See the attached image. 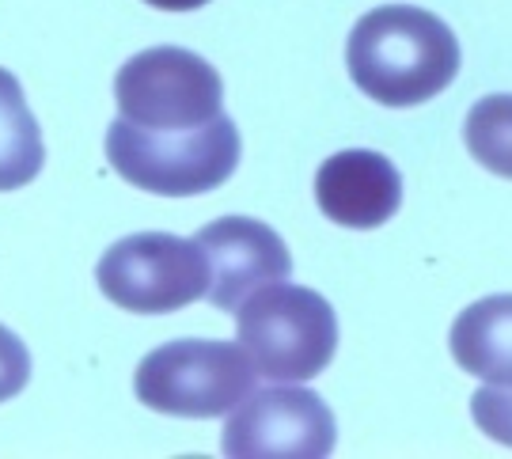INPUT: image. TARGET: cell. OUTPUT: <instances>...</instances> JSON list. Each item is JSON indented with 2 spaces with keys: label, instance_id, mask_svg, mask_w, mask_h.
<instances>
[{
  "label": "cell",
  "instance_id": "1",
  "mask_svg": "<svg viewBox=\"0 0 512 459\" xmlns=\"http://www.w3.org/2000/svg\"><path fill=\"white\" fill-rule=\"evenodd\" d=\"M346 69L368 99L406 111L437 99L456 80L459 42L433 12L414 4H384L353 23Z\"/></svg>",
  "mask_w": 512,
  "mask_h": 459
},
{
  "label": "cell",
  "instance_id": "2",
  "mask_svg": "<svg viewBox=\"0 0 512 459\" xmlns=\"http://www.w3.org/2000/svg\"><path fill=\"white\" fill-rule=\"evenodd\" d=\"M239 129L220 111L194 129H145L114 118L107 129V164L129 186L160 198L209 194L239 167Z\"/></svg>",
  "mask_w": 512,
  "mask_h": 459
},
{
  "label": "cell",
  "instance_id": "3",
  "mask_svg": "<svg viewBox=\"0 0 512 459\" xmlns=\"http://www.w3.org/2000/svg\"><path fill=\"white\" fill-rule=\"evenodd\" d=\"M236 338L266 380L308 384L338 349V315L315 289L270 281L236 308Z\"/></svg>",
  "mask_w": 512,
  "mask_h": 459
},
{
  "label": "cell",
  "instance_id": "4",
  "mask_svg": "<svg viewBox=\"0 0 512 459\" xmlns=\"http://www.w3.org/2000/svg\"><path fill=\"white\" fill-rule=\"evenodd\" d=\"M255 365L239 342L183 338L156 346L137 365V399L167 418H220L255 391Z\"/></svg>",
  "mask_w": 512,
  "mask_h": 459
},
{
  "label": "cell",
  "instance_id": "5",
  "mask_svg": "<svg viewBox=\"0 0 512 459\" xmlns=\"http://www.w3.org/2000/svg\"><path fill=\"white\" fill-rule=\"evenodd\" d=\"M95 281L110 304L126 312L167 315L205 300L209 266L198 239L141 232L110 243L95 266Z\"/></svg>",
  "mask_w": 512,
  "mask_h": 459
},
{
  "label": "cell",
  "instance_id": "6",
  "mask_svg": "<svg viewBox=\"0 0 512 459\" xmlns=\"http://www.w3.org/2000/svg\"><path fill=\"white\" fill-rule=\"evenodd\" d=\"M122 118L145 129H194L224 111V84L205 57L183 46L133 54L114 76Z\"/></svg>",
  "mask_w": 512,
  "mask_h": 459
},
{
  "label": "cell",
  "instance_id": "7",
  "mask_svg": "<svg viewBox=\"0 0 512 459\" xmlns=\"http://www.w3.org/2000/svg\"><path fill=\"white\" fill-rule=\"evenodd\" d=\"M334 441V414L311 387H262L232 406L220 452L232 459H323Z\"/></svg>",
  "mask_w": 512,
  "mask_h": 459
},
{
  "label": "cell",
  "instance_id": "8",
  "mask_svg": "<svg viewBox=\"0 0 512 459\" xmlns=\"http://www.w3.org/2000/svg\"><path fill=\"white\" fill-rule=\"evenodd\" d=\"M198 243L209 266L205 300L217 312H236L255 289L270 281H289L293 274L285 239L255 217H220L198 232Z\"/></svg>",
  "mask_w": 512,
  "mask_h": 459
},
{
  "label": "cell",
  "instance_id": "9",
  "mask_svg": "<svg viewBox=\"0 0 512 459\" xmlns=\"http://www.w3.org/2000/svg\"><path fill=\"white\" fill-rule=\"evenodd\" d=\"M315 202L323 217L353 232L384 228L403 205V175L384 152L346 148L323 160L315 175Z\"/></svg>",
  "mask_w": 512,
  "mask_h": 459
},
{
  "label": "cell",
  "instance_id": "10",
  "mask_svg": "<svg viewBox=\"0 0 512 459\" xmlns=\"http://www.w3.org/2000/svg\"><path fill=\"white\" fill-rule=\"evenodd\" d=\"M452 357L482 384L512 387V293L486 296L463 308L448 334Z\"/></svg>",
  "mask_w": 512,
  "mask_h": 459
},
{
  "label": "cell",
  "instance_id": "11",
  "mask_svg": "<svg viewBox=\"0 0 512 459\" xmlns=\"http://www.w3.org/2000/svg\"><path fill=\"white\" fill-rule=\"evenodd\" d=\"M46 164V145L35 114L27 107L23 84L0 69V194L35 183Z\"/></svg>",
  "mask_w": 512,
  "mask_h": 459
},
{
  "label": "cell",
  "instance_id": "12",
  "mask_svg": "<svg viewBox=\"0 0 512 459\" xmlns=\"http://www.w3.org/2000/svg\"><path fill=\"white\" fill-rule=\"evenodd\" d=\"M463 141L490 175L512 179V92L478 99L467 114Z\"/></svg>",
  "mask_w": 512,
  "mask_h": 459
},
{
  "label": "cell",
  "instance_id": "13",
  "mask_svg": "<svg viewBox=\"0 0 512 459\" xmlns=\"http://www.w3.org/2000/svg\"><path fill=\"white\" fill-rule=\"evenodd\" d=\"M475 425L490 441L512 448V387L509 384H486L471 399Z\"/></svg>",
  "mask_w": 512,
  "mask_h": 459
},
{
  "label": "cell",
  "instance_id": "14",
  "mask_svg": "<svg viewBox=\"0 0 512 459\" xmlns=\"http://www.w3.org/2000/svg\"><path fill=\"white\" fill-rule=\"evenodd\" d=\"M31 380V353L23 346V338L0 327V403L16 399Z\"/></svg>",
  "mask_w": 512,
  "mask_h": 459
},
{
  "label": "cell",
  "instance_id": "15",
  "mask_svg": "<svg viewBox=\"0 0 512 459\" xmlns=\"http://www.w3.org/2000/svg\"><path fill=\"white\" fill-rule=\"evenodd\" d=\"M152 8H160V12H194V8H205L209 0H145Z\"/></svg>",
  "mask_w": 512,
  "mask_h": 459
}]
</instances>
